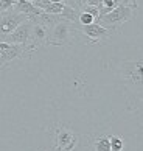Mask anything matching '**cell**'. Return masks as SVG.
Wrapping results in <instances>:
<instances>
[{
  "label": "cell",
  "mask_w": 143,
  "mask_h": 151,
  "mask_svg": "<svg viewBox=\"0 0 143 151\" xmlns=\"http://www.w3.org/2000/svg\"><path fill=\"white\" fill-rule=\"evenodd\" d=\"M78 31V24L62 19L48 30L47 44L54 47H67L70 44H73V39L76 37Z\"/></svg>",
  "instance_id": "6da1fadb"
},
{
  "label": "cell",
  "mask_w": 143,
  "mask_h": 151,
  "mask_svg": "<svg viewBox=\"0 0 143 151\" xmlns=\"http://www.w3.org/2000/svg\"><path fill=\"white\" fill-rule=\"evenodd\" d=\"M79 143V137L67 125H54L51 128V151H75Z\"/></svg>",
  "instance_id": "7a4b0ae2"
},
{
  "label": "cell",
  "mask_w": 143,
  "mask_h": 151,
  "mask_svg": "<svg viewBox=\"0 0 143 151\" xmlns=\"http://www.w3.org/2000/svg\"><path fill=\"white\" fill-rule=\"evenodd\" d=\"M132 17H134V9L126 6V5H123V3H120L118 6H115L111 11V13L101 16L97 22L101 24L104 28L111 30L112 33H117L126 22H129Z\"/></svg>",
  "instance_id": "3957f363"
},
{
  "label": "cell",
  "mask_w": 143,
  "mask_h": 151,
  "mask_svg": "<svg viewBox=\"0 0 143 151\" xmlns=\"http://www.w3.org/2000/svg\"><path fill=\"white\" fill-rule=\"evenodd\" d=\"M122 78L131 86H143V59L123 61L118 67Z\"/></svg>",
  "instance_id": "277c9868"
},
{
  "label": "cell",
  "mask_w": 143,
  "mask_h": 151,
  "mask_svg": "<svg viewBox=\"0 0 143 151\" xmlns=\"http://www.w3.org/2000/svg\"><path fill=\"white\" fill-rule=\"evenodd\" d=\"M25 56H28L25 45L0 41V69L9 65L16 59H20V58H25Z\"/></svg>",
  "instance_id": "5b68a950"
},
{
  "label": "cell",
  "mask_w": 143,
  "mask_h": 151,
  "mask_svg": "<svg viewBox=\"0 0 143 151\" xmlns=\"http://www.w3.org/2000/svg\"><path fill=\"white\" fill-rule=\"evenodd\" d=\"M26 19H28L26 14L17 13L13 8L5 11V13H0V37H3V36L9 35L11 31H14Z\"/></svg>",
  "instance_id": "8992f818"
},
{
  "label": "cell",
  "mask_w": 143,
  "mask_h": 151,
  "mask_svg": "<svg viewBox=\"0 0 143 151\" xmlns=\"http://www.w3.org/2000/svg\"><path fill=\"white\" fill-rule=\"evenodd\" d=\"M47 36H48V28H45L41 24H37V22H33L30 41L26 44V55L30 56L31 53L37 52L41 47L47 45Z\"/></svg>",
  "instance_id": "52a82bcc"
},
{
  "label": "cell",
  "mask_w": 143,
  "mask_h": 151,
  "mask_svg": "<svg viewBox=\"0 0 143 151\" xmlns=\"http://www.w3.org/2000/svg\"><path fill=\"white\" fill-rule=\"evenodd\" d=\"M78 30L89 39L90 44H97L100 41H104V39H111L115 35L111 30L104 28L98 22H93V24H89V25H78Z\"/></svg>",
  "instance_id": "ba28073f"
},
{
  "label": "cell",
  "mask_w": 143,
  "mask_h": 151,
  "mask_svg": "<svg viewBox=\"0 0 143 151\" xmlns=\"http://www.w3.org/2000/svg\"><path fill=\"white\" fill-rule=\"evenodd\" d=\"M31 27H33V20L26 19L25 22H22V24L14 31H11L9 35L0 37V41L9 42V44H20V45H25L26 47V44H28V41H30Z\"/></svg>",
  "instance_id": "9c48e42d"
},
{
  "label": "cell",
  "mask_w": 143,
  "mask_h": 151,
  "mask_svg": "<svg viewBox=\"0 0 143 151\" xmlns=\"http://www.w3.org/2000/svg\"><path fill=\"white\" fill-rule=\"evenodd\" d=\"M13 9H14V11H17V13L26 14L28 17H31V16H37V14H41V13H42V9L36 8L31 2H28V0H16Z\"/></svg>",
  "instance_id": "30bf717a"
},
{
  "label": "cell",
  "mask_w": 143,
  "mask_h": 151,
  "mask_svg": "<svg viewBox=\"0 0 143 151\" xmlns=\"http://www.w3.org/2000/svg\"><path fill=\"white\" fill-rule=\"evenodd\" d=\"M79 13H81V11L73 9V8L67 6V5H64L61 16H62V19L70 20V22H73V24H78V25H79Z\"/></svg>",
  "instance_id": "8fae6325"
},
{
  "label": "cell",
  "mask_w": 143,
  "mask_h": 151,
  "mask_svg": "<svg viewBox=\"0 0 143 151\" xmlns=\"http://www.w3.org/2000/svg\"><path fill=\"white\" fill-rule=\"evenodd\" d=\"M111 136H101L93 142V148L95 151H112L111 148Z\"/></svg>",
  "instance_id": "7c38bea8"
},
{
  "label": "cell",
  "mask_w": 143,
  "mask_h": 151,
  "mask_svg": "<svg viewBox=\"0 0 143 151\" xmlns=\"http://www.w3.org/2000/svg\"><path fill=\"white\" fill-rule=\"evenodd\" d=\"M111 148L112 151H123L124 150V139L122 136H111Z\"/></svg>",
  "instance_id": "4fadbf2b"
},
{
  "label": "cell",
  "mask_w": 143,
  "mask_h": 151,
  "mask_svg": "<svg viewBox=\"0 0 143 151\" xmlns=\"http://www.w3.org/2000/svg\"><path fill=\"white\" fill-rule=\"evenodd\" d=\"M62 8H64V3L62 2H51L44 11H45V13H50V14H61L62 13Z\"/></svg>",
  "instance_id": "5bb4252c"
},
{
  "label": "cell",
  "mask_w": 143,
  "mask_h": 151,
  "mask_svg": "<svg viewBox=\"0 0 143 151\" xmlns=\"http://www.w3.org/2000/svg\"><path fill=\"white\" fill-rule=\"evenodd\" d=\"M93 22H97V20L92 14L86 13V11H81L79 13V25H89V24H93Z\"/></svg>",
  "instance_id": "9a60e30c"
},
{
  "label": "cell",
  "mask_w": 143,
  "mask_h": 151,
  "mask_svg": "<svg viewBox=\"0 0 143 151\" xmlns=\"http://www.w3.org/2000/svg\"><path fill=\"white\" fill-rule=\"evenodd\" d=\"M64 5H67V6L73 8V9L81 11L86 6V0H64Z\"/></svg>",
  "instance_id": "2e32d148"
},
{
  "label": "cell",
  "mask_w": 143,
  "mask_h": 151,
  "mask_svg": "<svg viewBox=\"0 0 143 151\" xmlns=\"http://www.w3.org/2000/svg\"><path fill=\"white\" fill-rule=\"evenodd\" d=\"M14 2L16 0H0V13H5L14 6Z\"/></svg>",
  "instance_id": "e0dca14e"
},
{
  "label": "cell",
  "mask_w": 143,
  "mask_h": 151,
  "mask_svg": "<svg viewBox=\"0 0 143 151\" xmlns=\"http://www.w3.org/2000/svg\"><path fill=\"white\" fill-rule=\"evenodd\" d=\"M33 5H34V6L36 8H39V9H45L47 6H48V5H50L51 2H50V0H33V2H31Z\"/></svg>",
  "instance_id": "ac0fdd59"
},
{
  "label": "cell",
  "mask_w": 143,
  "mask_h": 151,
  "mask_svg": "<svg viewBox=\"0 0 143 151\" xmlns=\"http://www.w3.org/2000/svg\"><path fill=\"white\" fill-rule=\"evenodd\" d=\"M122 3L126 5V6H129V8H132L134 11L139 8V3H137V0H122Z\"/></svg>",
  "instance_id": "d6986e66"
},
{
  "label": "cell",
  "mask_w": 143,
  "mask_h": 151,
  "mask_svg": "<svg viewBox=\"0 0 143 151\" xmlns=\"http://www.w3.org/2000/svg\"><path fill=\"white\" fill-rule=\"evenodd\" d=\"M86 5H90V6H98V5H100V0H86Z\"/></svg>",
  "instance_id": "ffe728a7"
},
{
  "label": "cell",
  "mask_w": 143,
  "mask_h": 151,
  "mask_svg": "<svg viewBox=\"0 0 143 151\" xmlns=\"http://www.w3.org/2000/svg\"><path fill=\"white\" fill-rule=\"evenodd\" d=\"M50 2H61V0H50Z\"/></svg>",
  "instance_id": "44dd1931"
},
{
  "label": "cell",
  "mask_w": 143,
  "mask_h": 151,
  "mask_svg": "<svg viewBox=\"0 0 143 151\" xmlns=\"http://www.w3.org/2000/svg\"><path fill=\"white\" fill-rule=\"evenodd\" d=\"M28 2H33V0H28Z\"/></svg>",
  "instance_id": "7402d4cb"
}]
</instances>
